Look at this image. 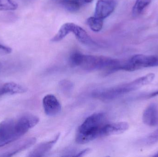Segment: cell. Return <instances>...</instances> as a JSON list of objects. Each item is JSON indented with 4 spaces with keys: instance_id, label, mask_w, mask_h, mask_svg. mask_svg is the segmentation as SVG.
<instances>
[{
    "instance_id": "23",
    "label": "cell",
    "mask_w": 158,
    "mask_h": 157,
    "mask_svg": "<svg viewBox=\"0 0 158 157\" xmlns=\"http://www.w3.org/2000/svg\"><path fill=\"white\" fill-rule=\"evenodd\" d=\"M154 157H158V152L157 153L156 155H154V156H153Z\"/></svg>"
},
{
    "instance_id": "12",
    "label": "cell",
    "mask_w": 158,
    "mask_h": 157,
    "mask_svg": "<svg viewBox=\"0 0 158 157\" xmlns=\"http://www.w3.org/2000/svg\"><path fill=\"white\" fill-rule=\"evenodd\" d=\"M143 122L149 126H156L158 122L157 107L155 103H151L144 111Z\"/></svg>"
},
{
    "instance_id": "14",
    "label": "cell",
    "mask_w": 158,
    "mask_h": 157,
    "mask_svg": "<svg viewBox=\"0 0 158 157\" xmlns=\"http://www.w3.org/2000/svg\"><path fill=\"white\" fill-rule=\"evenodd\" d=\"M93 0H63L65 8L70 12H76L82 6L91 2Z\"/></svg>"
},
{
    "instance_id": "10",
    "label": "cell",
    "mask_w": 158,
    "mask_h": 157,
    "mask_svg": "<svg viewBox=\"0 0 158 157\" xmlns=\"http://www.w3.org/2000/svg\"><path fill=\"white\" fill-rule=\"evenodd\" d=\"M129 124L125 122L106 124L101 131V137L120 134L129 129Z\"/></svg>"
},
{
    "instance_id": "3",
    "label": "cell",
    "mask_w": 158,
    "mask_h": 157,
    "mask_svg": "<svg viewBox=\"0 0 158 157\" xmlns=\"http://www.w3.org/2000/svg\"><path fill=\"white\" fill-rule=\"evenodd\" d=\"M155 78V74L151 73L127 84L95 91L92 94V96L95 98L101 100H112L148 84L154 80Z\"/></svg>"
},
{
    "instance_id": "4",
    "label": "cell",
    "mask_w": 158,
    "mask_h": 157,
    "mask_svg": "<svg viewBox=\"0 0 158 157\" xmlns=\"http://www.w3.org/2000/svg\"><path fill=\"white\" fill-rule=\"evenodd\" d=\"M106 116L103 113L92 114L79 126L76 142L79 144L87 143L101 137V131L106 124Z\"/></svg>"
},
{
    "instance_id": "2",
    "label": "cell",
    "mask_w": 158,
    "mask_h": 157,
    "mask_svg": "<svg viewBox=\"0 0 158 157\" xmlns=\"http://www.w3.org/2000/svg\"><path fill=\"white\" fill-rule=\"evenodd\" d=\"M70 64L87 71L106 70L108 74L120 70L122 63L117 59L103 56L87 55L79 52L70 55Z\"/></svg>"
},
{
    "instance_id": "9",
    "label": "cell",
    "mask_w": 158,
    "mask_h": 157,
    "mask_svg": "<svg viewBox=\"0 0 158 157\" xmlns=\"http://www.w3.org/2000/svg\"><path fill=\"white\" fill-rule=\"evenodd\" d=\"M43 105L45 114L50 117L59 114L62 110V106L56 97L53 95H48L43 100Z\"/></svg>"
},
{
    "instance_id": "11",
    "label": "cell",
    "mask_w": 158,
    "mask_h": 157,
    "mask_svg": "<svg viewBox=\"0 0 158 157\" xmlns=\"http://www.w3.org/2000/svg\"><path fill=\"white\" fill-rule=\"evenodd\" d=\"M60 134H57L54 139L51 141L39 144L35 147L29 153L28 156L41 157L44 156L53 147L59 139Z\"/></svg>"
},
{
    "instance_id": "24",
    "label": "cell",
    "mask_w": 158,
    "mask_h": 157,
    "mask_svg": "<svg viewBox=\"0 0 158 157\" xmlns=\"http://www.w3.org/2000/svg\"><path fill=\"white\" fill-rule=\"evenodd\" d=\"M2 64H1V63H0V69H1V67H2Z\"/></svg>"
},
{
    "instance_id": "16",
    "label": "cell",
    "mask_w": 158,
    "mask_h": 157,
    "mask_svg": "<svg viewBox=\"0 0 158 157\" xmlns=\"http://www.w3.org/2000/svg\"><path fill=\"white\" fill-rule=\"evenodd\" d=\"M152 0H136L133 7L132 14L134 16L140 14L143 10L151 2Z\"/></svg>"
},
{
    "instance_id": "7",
    "label": "cell",
    "mask_w": 158,
    "mask_h": 157,
    "mask_svg": "<svg viewBox=\"0 0 158 157\" xmlns=\"http://www.w3.org/2000/svg\"><path fill=\"white\" fill-rule=\"evenodd\" d=\"M13 142L0 151V157H11L21 151L26 150L36 143L35 137H29Z\"/></svg>"
},
{
    "instance_id": "8",
    "label": "cell",
    "mask_w": 158,
    "mask_h": 157,
    "mask_svg": "<svg viewBox=\"0 0 158 157\" xmlns=\"http://www.w3.org/2000/svg\"><path fill=\"white\" fill-rule=\"evenodd\" d=\"M116 6V2L114 0H98L94 16L104 20L113 13Z\"/></svg>"
},
{
    "instance_id": "5",
    "label": "cell",
    "mask_w": 158,
    "mask_h": 157,
    "mask_svg": "<svg viewBox=\"0 0 158 157\" xmlns=\"http://www.w3.org/2000/svg\"><path fill=\"white\" fill-rule=\"evenodd\" d=\"M72 32L83 44L89 46L95 45V42L90 37L85 30L78 25L73 23H66L63 25L56 35L52 38V41L53 42L60 41Z\"/></svg>"
},
{
    "instance_id": "19",
    "label": "cell",
    "mask_w": 158,
    "mask_h": 157,
    "mask_svg": "<svg viewBox=\"0 0 158 157\" xmlns=\"http://www.w3.org/2000/svg\"><path fill=\"white\" fill-rule=\"evenodd\" d=\"M60 85L64 90H67V91L70 90L73 87V84L71 82L67 80L61 81Z\"/></svg>"
},
{
    "instance_id": "6",
    "label": "cell",
    "mask_w": 158,
    "mask_h": 157,
    "mask_svg": "<svg viewBox=\"0 0 158 157\" xmlns=\"http://www.w3.org/2000/svg\"><path fill=\"white\" fill-rule=\"evenodd\" d=\"M158 66V56L136 54L122 63L120 70L133 72L143 68Z\"/></svg>"
},
{
    "instance_id": "21",
    "label": "cell",
    "mask_w": 158,
    "mask_h": 157,
    "mask_svg": "<svg viewBox=\"0 0 158 157\" xmlns=\"http://www.w3.org/2000/svg\"><path fill=\"white\" fill-rule=\"evenodd\" d=\"M91 149L89 148H86V149H84L83 150L80 151V152L78 153L77 155H75L74 157H83L85 155L87 154L90 152Z\"/></svg>"
},
{
    "instance_id": "18",
    "label": "cell",
    "mask_w": 158,
    "mask_h": 157,
    "mask_svg": "<svg viewBox=\"0 0 158 157\" xmlns=\"http://www.w3.org/2000/svg\"><path fill=\"white\" fill-rule=\"evenodd\" d=\"M147 140L148 143H155L158 142V129L149 135Z\"/></svg>"
},
{
    "instance_id": "17",
    "label": "cell",
    "mask_w": 158,
    "mask_h": 157,
    "mask_svg": "<svg viewBox=\"0 0 158 157\" xmlns=\"http://www.w3.org/2000/svg\"><path fill=\"white\" fill-rule=\"evenodd\" d=\"M18 4L14 0H0V11H14Z\"/></svg>"
},
{
    "instance_id": "20",
    "label": "cell",
    "mask_w": 158,
    "mask_h": 157,
    "mask_svg": "<svg viewBox=\"0 0 158 157\" xmlns=\"http://www.w3.org/2000/svg\"><path fill=\"white\" fill-rule=\"evenodd\" d=\"M12 52V49L10 47L0 43V53L8 54Z\"/></svg>"
},
{
    "instance_id": "22",
    "label": "cell",
    "mask_w": 158,
    "mask_h": 157,
    "mask_svg": "<svg viewBox=\"0 0 158 157\" xmlns=\"http://www.w3.org/2000/svg\"><path fill=\"white\" fill-rule=\"evenodd\" d=\"M158 96V90L150 93L149 95H148V97L150 98L154 97L156 96Z\"/></svg>"
},
{
    "instance_id": "13",
    "label": "cell",
    "mask_w": 158,
    "mask_h": 157,
    "mask_svg": "<svg viewBox=\"0 0 158 157\" xmlns=\"http://www.w3.org/2000/svg\"><path fill=\"white\" fill-rule=\"evenodd\" d=\"M25 87L14 82L6 83L0 88V96L5 95L22 94L27 92Z\"/></svg>"
},
{
    "instance_id": "15",
    "label": "cell",
    "mask_w": 158,
    "mask_h": 157,
    "mask_svg": "<svg viewBox=\"0 0 158 157\" xmlns=\"http://www.w3.org/2000/svg\"><path fill=\"white\" fill-rule=\"evenodd\" d=\"M86 23L90 28L95 32H98L102 29L103 20L95 17H91L87 18Z\"/></svg>"
},
{
    "instance_id": "1",
    "label": "cell",
    "mask_w": 158,
    "mask_h": 157,
    "mask_svg": "<svg viewBox=\"0 0 158 157\" xmlns=\"http://www.w3.org/2000/svg\"><path fill=\"white\" fill-rule=\"evenodd\" d=\"M40 122L37 116L25 114L0 123V147L17 141Z\"/></svg>"
}]
</instances>
